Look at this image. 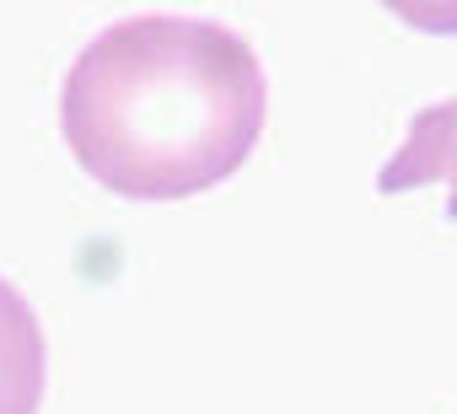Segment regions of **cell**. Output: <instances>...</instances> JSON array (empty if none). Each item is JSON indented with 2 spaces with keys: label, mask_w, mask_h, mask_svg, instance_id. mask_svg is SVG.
Masks as SVG:
<instances>
[{
  "label": "cell",
  "mask_w": 457,
  "mask_h": 414,
  "mask_svg": "<svg viewBox=\"0 0 457 414\" xmlns=\"http://www.w3.org/2000/svg\"><path fill=\"white\" fill-rule=\"evenodd\" d=\"M425 183H446V221H457V97L420 108L403 145L387 156V167L377 172L382 194H403V188H425Z\"/></svg>",
  "instance_id": "2"
},
{
  "label": "cell",
  "mask_w": 457,
  "mask_h": 414,
  "mask_svg": "<svg viewBox=\"0 0 457 414\" xmlns=\"http://www.w3.org/2000/svg\"><path fill=\"white\" fill-rule=\"evenodd\" d=\"M49 382V344L28 296L0 280V414H38Z\"/></svg>",
  "instance_id": "3"
},
{
  "label": "cell",
  "mask_w": 457,
  "mask_h": 414,
  "mask_svg": "<svg viewBox=\"0 0 457 414\" xmlns=\"http://www.w3.org/2000/svg\"><path fill=\"white\" fill-rule=\"evenodd\" d=\"M270 81L220 22L129 17L97 33L60 92L71 156L124 199H188L259 145Z\"/></svg>",
  "instance_id": "1"
}]
</instances>
